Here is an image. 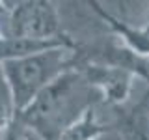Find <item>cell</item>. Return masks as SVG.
I'll list each match as a JSON object with an SVG mask.
<instances>
[{"label":"cell","mask_w":149,"mask_h":140,"mask_svg":"<svg viewBox=\"0 0 149 140\" xmlns=\"http://www.w3.org/2000/svg\"><path fill=\"white\" fill-rule=\"evenodd\" d=\"M101 103V93L74 67L49 84L19 114V123L39 140H60L69 127Z\"/></svg>","instance_id":"cell-1"},{"label":"cell","mask_w":149,"mask_h":140,"mask_svg":"<svg viewBox=\"0 0 149 140\" xmlns=\"http://www.w3.org/2000/svg\"><path fill=\"white\" fill-rule=\"evenodd\" d=\"M0 65L4 67V73L15 95L17 110L21 114L49 84L78 65V45L56 47L28 58L9 60Z\"/></svg>","instance_id":"cell-2"},{"label":"cell","mask_w":149,"mask_h":140,"mask_svg":"<svg viewBox=\"0 0 149 140\" xmlns=\"http://www.w3.org/2000/svg\"><path fill=\"white\" fill-rule=\"evenodd\" d=\"M8 36L24 39H56L62 37L58 8L49 0H26L11 4L8 15Z\"/></svg>","instance_id":"cell-3"},{"label":"cell","mask_w":149,"mask_h":140,"mask_svg":"<svg viewBox=\"0 0 149 140\" xmlns=\"http://www.w3.org/2000/svg\"><path fill=\"white\" fill-rule=\"evenodd\" d=\"M78 69L84 73V77L90 80V84L101 93L102 105L108 106H123L127 103L130 90H132L134 75L121 67L106 65L99 62H88L78 58Z\"/></svg>","instance_id":"cell-4"},{"label":"cell","mask_w":149,"mask_h":140,"mask_svg":"<svg viewBox=\"0 0 149 140\" xmlns=\"http://www.w3.org/2000/svg\"><path fill=\"white\" fill-rule=\"evenodd\" d=\"M78 58L88 60V62H99L106 65H114V67H121L149 86V56L134 52L121 41H110V43L102 41V43L93 47L78 45Z\"/></svg>","instance_id":"cell-5"},{"label":"cell","mask_w":149,"mask_h":140,"mask_svg":"<svg viewBox=\"0 0 149 140\" xmlns=\"http://www.w3.org/2000/svg\"><path fill=\"white\" fill-rule=\"evenodd\" d=\"M114 133L121 140H149V90L130 106H116Z\"/></svg>","instance_id":"cell-6"},{"label":"cell","mask_w":149,"mask_h":140,"mask_svg":"<svg viewBox=\"0 0 149 140\" xmlns=\"http://www.w3.org/2000/svg\"><path fill=\"white\" fill-rule=\"evenodd\" d=\"M93 11L99 15V19L110 28V32L116 36V39L121 41L125 47H129L130 50L143 56H149V19L146 24L142 26H132L125 21H119L118 17H114L110 11H106L99 2H88Z\"/></svg>","instance_id":"cell-7"},{"label":"cell","mask_w":149,"mask_h":140,"mask_svg":"<svg viewBox=\"0 0 149 140\" xmlns=\"http://www.w3.org/2000/svg\"><path fill=\"white\" fill-rule=\"evenodd\" d=\"M77 45L78 43H74L67 34H63L62 37H56V39H24V37L4 36L0 37V64L9 62V60L28 58V56L56 49V47H77Z\"/></svg>","instance_id":"cell-8"},{"label":"cell","mask_w":149,"mask_h":140,"mask_svg":"<svg viewBox=\"0 0 149 140\" xmlns=\"http://www.w3.org/2000/svg\"><path fill=\"white\" fill-rule=\"evenodd\" d=\"M17 118L19 110L15 105V95L8 82L4 67L0 65V133H8L17 123Z\"/></svg>","instance_id":"cell-9"},{"label":"cell","mask_w":149,"mask_h":140,"mask_svg":"<svg viewBox=\"0 0 149 140\" xmlns=\"http://www.w3.org/2000/svg\"><path fill=\"white\" fill-rule=\"evenodd\" d=\"M6 134H8V140H39V138H36L32 133H28V131L19 123V118H17V123L13 125Z\"/></svg>","instance_id":"cell-10"},{"label":"cell","mask_w":149,"mask_h":140,"mask_svg":"<svg viewBox=\"0 0 149 140\" xmlns=\"http://www.w3.org/2000/svg\"><path fill=\"white\" fill-rule=\"evenodd\" d=\"M0 140H8V134L6 133H0Z\"/></svg>","instance_id":"cell-11"}]
</instances>
